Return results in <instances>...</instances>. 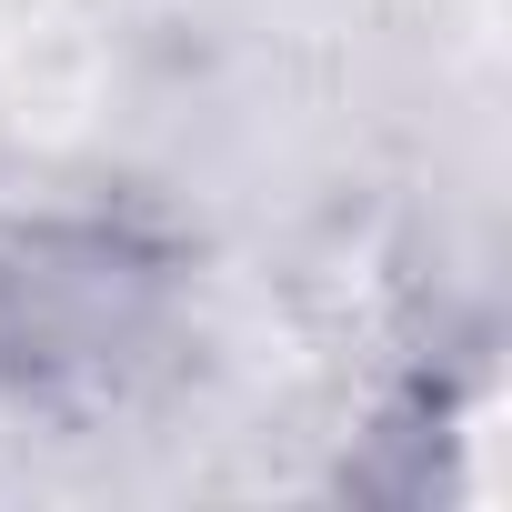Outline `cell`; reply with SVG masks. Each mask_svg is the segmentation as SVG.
Segmentation results:
<instances>
[{
  "mask_svg": "<svg viewBox=\"0 0 512 512\" xmlns=\"http://www.w3.org/2000/svg\"><path fill=\"white\" fill-rule=\"evenodd\" d=\"M181 332V262L121 221L0 231V382L31 412H121Z\"/></svg>",
  "mask_w": 512,
  "mask_h": 512,
  "instance_id": "6da1fadb",
  "label": "cell"
}]
</instances>
